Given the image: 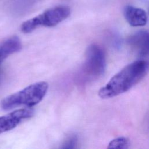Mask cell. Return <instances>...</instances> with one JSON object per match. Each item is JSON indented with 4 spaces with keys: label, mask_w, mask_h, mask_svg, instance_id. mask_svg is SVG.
Wrapping results in <instances>:
<instances>
[{
    "label": "cell",
    "mask_w": 149,
    "mask_h": 149,
    "mask_svg": "<svg viewBox=\"0 0 149 149\" xmlns=\"http://www.w3.org/2000/svg\"><path fill=\"white\" fill-rule=\"evenodd\" d=\"M149 72V62L137 60L128 64L116 73L98 91L102 99L113 98L124 93L139 83Z\"/></svg>",
    "instance_id": "1"
},
{
    "label": "cell",
    "mask_w": 149,
    "mask_h": 149,
    "mask_svg": "<svg viewBox=\"0 0 149 149\" xmlns=\"http://www.w3.org/2000/svg\"><path fill=\"white\" fill-rule=\"evenodd\" d=\"M48 89V84L46 81L31 84L4 98L1 102V107L5 111L20 105L32 107L41 101L46 95Z\"/></svg>",
    "instance_id": "2"
},
{
    "label": "cell",
    "mask_w": 149,
    "mask_h": 149,
    "mask_svg": "<svg viewBox=\"0 0 149 149\" xmlns=\"http://www.w3.org/2000/svg\"><path fill=\"white\" fill-rule=\"evenodd\" d=\"M70 13V9L67 6L59 5L49 8L24 22L20 26L21 31L24 33H29L38 27L55 26L66 19Z\"/></svg>",
    "instance_id": "3"
},
{
    "label": "cell",
    "mask_w": 149,
    "mask_h": 149,
    "mask_svg": "<svg viewBox=\"0 0 149 149\" xmlns=\"http://www.w3.org/2000/svg\"><path fill=\"white\" fill-rule=\"evenodd\" d=\"M106 69L105 54L98 45H89L86 52V59L81 67V74L84 82H88L101 77Z\"/></svg>",
    "instance_id": "4"
},
{
    "label": "cell",
    "mask_w": 149,
    "mask_h": 149,
    "mask_svg": "<svg viewBox=\"0 0 149 149\" xmlns=\"http://www.w3.org/2000/svg\"><path fill=\"white\" fill-rule=\"evenodd\" d=\"M34 110L30 107L23 108L0 116V134L15 128L24 120L32 117Z\"/></svg>",
    "instance_id": "5"
},
{
    "label": "cell",
    "mask_w": 149,
    "mask_h": 149,
    "mask_svg": "<svg viewBox=\"0 0 149 149\" xmlns=\"http://www.w3.org/2000/svg\"><path fill=\"white\" fill-rule=\"evenodd\" d=\"M127 44L140 57L149 56V30H140L131 35Z\"/></svg>",
    "instance_id": "6"
},
{
    "label": "cell",
    "mask_w": 149,
    "mask_h": 149,
    "mask_svg": "<svg viewBox=\"0 0 149 149\" xmlns=\"http://www.w3.org/2000/svg\"><path fill=\"white\" fill-rule=\"evenodd\" d=\"M123 15L127 22L133 27L144 26L147 22L146 12L140 8L127 5L124 9Z\"/></svg>",
    "instance_id": "7"
},
{
    "label": "cell",
    "mask_w": 149,
    "mask_h": 149,
    "mask_svg": "<svg viewBox=\"0 0 149 149\" xmlns=\"http://www.w3.org/2000/svg\"><path fill=\"white\" fill-rule=\"evenodd\" d=\"M22 43L17 36H13L0 44V65L10 55L22 49Z\"/></svg>",
    "instance_id": "8"
},
{
    "label": "cell",
    "mask_w": 149,
    "mask_h": 149,
    "mask_svg": "<svg viewBox=\"0 0 149 149\" xmlns=\"http://www.w3.org/2000/svg\"><path fill=\"white\" fill-rule=\"evenodd\" d=\"M40 0H12L10 9L15 14H22L29 10Z\"/></svg>",
    "instance_id": "9"
},
{
    "label": "cell",
    "mask_w": 149,
    "mask_h": 149,
    "mask_svg": "<svg viewBox=\"0 0 149 149\" xmlns=\"http://www.w3.org/2000/svg\"><path fill=\"white\" fill-rule=\"evenodd\" d=\"M130 144V140L128 138L126 137H118L110 141L107 148L126 149L129 147Z\"/></svg>",
    "instance_id": "10"
},
{
    "label": "cell",
    "mask_w": 149,
    "mask_h": 149,
    "mask_svg": "<svg viewBox=\"0 0 149 149\" xmlns=\"http://www.w3.org/2000/svg\"><path fill=\"white\" fill-rule=\"evenodd\" d=\"M77 143V137L76 135L69 136L62 144V148L72 149L76 147Z\"/></svg>",
    "instance_id": "11"
}]
</instances>
